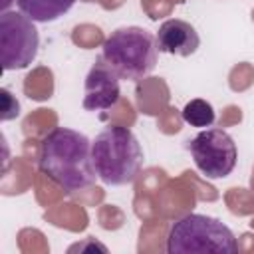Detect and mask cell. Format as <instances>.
<instances>
[{"mask_svg": "<svg viewBox=\"0 0 254 254\" xmlns=\"http://www.w3.org/2000/svg\"><path fill=\"white\" fill-rule=\"evenodd\" d=\"M234 232L218 218L190 212L171 224L167 234L169 254H234Z\"/></svg>", "mask_w": 254, "mask_h": 254, "instance_id": "obj_4", "label": "cell"}, {"mask_svg": "<svg viewBox=\"0 0 254 254\" xmlns=\"http://www.w3.org/2000/svg\"><path fill=\"white\" fill-rule=\"evenodd\" d=\"M2 99H4V105H2V121H8V119H12V117H18L20 105H18V101L10 95L8 89H2Z\"/></svg>", "mask_w": 254, "mask_h": 254, "instance_id": "obj_11", "label": "cell"}, {"mask_svg": "<svg viewBox=\"0 0 254 254\" xmlns=\"http://www.w3.org/2000/svg\"><path fill=\"white\" fill-rule=\"evenodd\" d=\"M40 48V34L36 22L20 10H4L0 14V62L2 69L28 67Z\"/></svg>", "mask_w": 254, "mask_h": 254, "instance_id": "obj_5", "label": "cell"}, {"mask_svg": "<svg viewBox=\"0 0 254 254\" xmlns=\"http://www.w3.org/2000/svg\"><path fill=\"white\" fill-rule=\"evenodd\" d=\"M38 167L67 194L91 187L97 177L91 141L69 127H56L42 139Z\"/></svg>", "mask_w": 254, "mask_h": 254, "instance_id": "obj_1", "label": "cell"}, {"mask_svg": "<svg viewBox=\"0 0 254 254\" xmlns=\"http://www.w3.org/2000/svg\"><path fill=\"white\" fill-rule=\"evenodd\" d=\"M157 46H159V52H163V54L187 58L198 50L200 36L190 22H185L179 18H169L159 26Z\"/></svg>", "mask_w": 254, "mask_h": 254, "instance_id": "obj_8", "label": "cell"}, {"mask_svg": "<svg viewBox=\"0 0 254 254\" xmlns=\"http://www.w3.org/2000/svg\"><path fill=\"white\" fill-rule=\"evenodd\" d=\"M187 149L194 167L210 181L228 177L238 161L236 143L228 131L220 127H206L187 141Z\"/></svg>", "mask_w": 254, "mask_h": 254, "instance_id": "obj_6", "label": "cell"}, {"mask_svg": "<svg viewBox=\"0 0 254 254\" xmlns=\"http://www.w3.org/2000/svg\"><path fill=\"white\" fill-rule=\"evenodd\" d=\"M121 97L119 75L101 60V56L91 65L83 83V109L85 111H107L117 105Z\"/></svg>", "mask_w": 254, "mask_h": 254, "instance_id": "obj_7", "label": "cell"}, {"mask_svg": "<svg viewBox=\"0 0 254 254\" xmlns=\"http://www.w3.org/2000/svg\"><path fill=\"white\" fill-rule=\"evenodd\" d=\"M91 159L97 179L109 187L135 181L143 167V149L135 133L121 125H109L91 141Z\"/></svg>", "mask_w": 254, "mask_h": 254, "instance_id": "obj_2", "label": "cell"}, {"mask_svg": "<svg viewBox=\"0 0 254 254\" xmlns=\"http://www.w3.org/2000/svg\"><path fill=\"white\" fill-rule=\"evenodd\" d=\"M75 0H16V6L36 24H48L60 20L73 8Z\"/></svg>", "mask_w": 254, "mask_h": 254, "instance_id": "obj_9", "label": "cell"}, {"mask_svg": "<svg viewBox=\"0 0 254 254\" xmlns=\"http://www.w3.org/2000/svg\"><path fill=\"white\" fill-rule=\"evenodd\" d=\"M157 36L141 26H121L113 30L103 46L101 60L119 75V79L141 81L157 65Z\"/></svg>", "mask_w": 254, "mask_h": 254, "instance_id": "obj_3", "label": "cell"}, {"mask_svg": "<svg viewBox=\"0 0 254 254\" xmlns=\"http://www.w3.org/2000/svg\"><path fill=\"white\" fill-rule=\"evenodd\" d=\"M181 115H183V121L187 125H190V127H204V129L206 127H212L214 125V119H216L214 107L206 99H200V97L190 99L183 107Z\"/></svg>", "mask_w": 254, "mask_h": 254, "instance_id": "obj_10", "label": "cell"}]
</instances>
